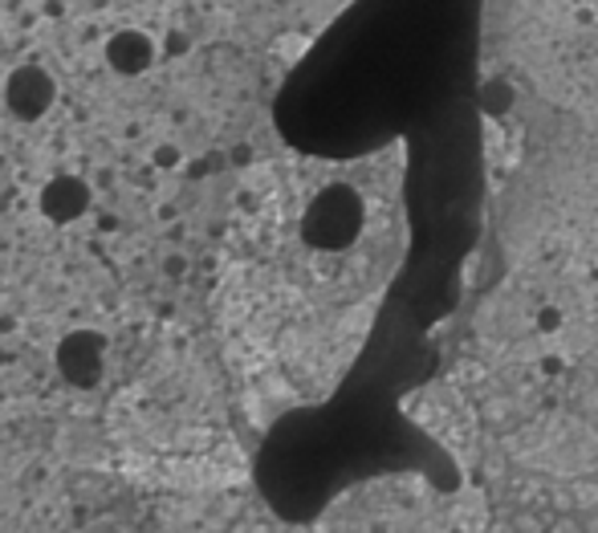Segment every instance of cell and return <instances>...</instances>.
Masks as SVG:
<instances>
[{
	"label": "cell",
	"instance_id": "cell-5",
	"mask_svg": "<svg viewBox=\"0 0 598 533\" xmlns=\"http://www.w3.org/2000/svg\"><path fill=\"white\" fill-rule=\"evenodd\" d=\"M106 65L123 77L147 74L151 65H155V38L143 33V29H118L106 41Z\"/></svg>",
	"mask_w": 598,
	"mask_h": 533
},
{
	"label": "cell",
	"instance_id": "cell-3",
	"mask_svg": "<svg viewBox=\"0 0 598 533\" xmlns=\"http://www.w3.org/2000/svg\"><path fill=\"white\" fill-rule=\"evenodd\" d=\"M53 102H58V82L41 65H17L13 74H9V82H4V106L21 123L45 118Z\"/></svg>",
	"mask_w": 598,
	"mask_h": 533
},
{
	"label": "cell",
	"instance_id": "cell-2",
	"mask_svg": "<svg viewBox=\"0 0 598 533\" xmlns=\"http://www.w3.org/2000/svg\"><path fill=\"white\" fill-rule=\"evenodd\" d=\"M58 375H62L70 387H99L102 370H106V338L99 331H70L58 343Z\"/></svg>",
	"mask_w": 598,
	"mask_h": 533
},
{
	"label": "cell",
	"instance_id": "cell-4",
	"mask_svg": "<svg viewBox=\"0 0 598 533\" xmlns=\"http://www.w3.org/2000/svg\"><path fill=\"white\" fill-rule=\"evenodd\" d=\"M90 208V184L82 176H53L38 191V212L50 224H74L86 217Z\"/></svg>",
	"mask_w": 598,
	"mask_h": 533
},
{
	"label": "cell",
	"instance_id": "cell-1",
	"mask_svg": "<svg viewBox=\"0 0 598 533\" xmlns=\"http://www.w3.org/2000/svg\"><path fill=\"white\" fill-rule=\"evenodd\" d=\"M359 232V200L347 188H330L306 212V241L318 249H342Z\"/></svg>",
	"mask_w": 598,
	"mask_h": 533
}]
</instances>
